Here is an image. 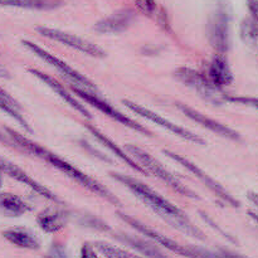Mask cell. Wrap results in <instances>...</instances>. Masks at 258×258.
I'll return each instance as SVG.
<instances>
[{
  "label": "cell",
  "instance_id": "obj_1",
  "mask_svg": "<svg viewBox=\"0 0 258 258\" xmlns=\"http://www.w3.org/2000/svg\"><path fill=\"white\" fill-rule=\"evenodd\" d=\"M5 131L9 135V138L12 139L13 143L17 146H19L20 149L25 150L27 153L32 154V155L37 156V158L42 159L45 163H48L49 165H52L53 168H55L57 170H59L60 173H63L64 175H67L68 178H71L72 180H75L76 183H78L80 185H82L83 188H86L87 190L92 191V193L97 194L98 197L103 198L105 201H107L108 203H111L115 207H121V202L117 197L113 193H111L105 185H102L101 183H98L96 179H93L92 176L87 175L86 173H83L82 170H80L78 168H76L75 165L67 161L66 159H63L62 156L57 155V154L52 153L50 150L45 149L44 146L39 145V144L34 143V141L29 140L25 136H23L22 134H19L18 131L13 130V128L5 127Z\"/></svg>",
  "mask_w": 258,
  "mask_h": 258
},
{
  "label": "cell",
  "instance_id": "obj_2",
  "mask_svg": "<svg viewBox=\"0 0 258 258\" xmlns=\"http://www.w3.org/2000/svg\"><path fill=\"white\" fill-rule=\"evenodd\" d=\"M111 178L115 179L116 181L122 184L123 186L128 189L133 194H135L139 199L144 202L149 208L153 209L155 214H158L161 219L166 218V217H179V216H185L183 211L175 204L171 203L166 198L151 189L146 184L141 183V181L136 180V179L131 178V176L125 175V174L120 173H111Z\"/></svg>",
  "mask_w": 258,
  "mask_h": 258
},
{
  "label": "cell",
  "instance_id": "obj_3",
  "mask_svg": "<svg viewBox=\"0 0 258 258\" xmlns=\"http://www.w3.org/2000/svg\"><path fill=\"white\" fill-rule=\"evenodd\" d=\"M126 153L130 154L131 158L134 160L138 161L146 171H148L149 175H154L158 179H160L163 183H165L166 185L170 186L173 190H175L176 193L181 194V196L186 197L189 199H194V201H199V196L194 190H191L190 188H188L186 185H184L178 178L173 175L158 159L154 158L153 155H150L149 153H146L145 150H143L141 148L136 145H126L125 146Z\"/></svg>",
  "mask_w": 258,
  "mask_h": 258
},
{
  "label": "cell",
  "instance_id": "obj_4",
  "mask_svg": "<svg viewBox=\"0 0 258 258\" xmlns=\"http://www.w3.org/2000/svg\"><path fill=\"white\" fill-rule=\"evenodd\" d=\"M178 82L183 83L189 90L194 91L204 101L212 105H222L226 102V93L217 88L206 75L190 67H179L174 72Z\"/></svg>",
  "mask_w": 258,
  "mask_h": 258
},
{
  "label": "cell",
  "instance_id": "obj_5",
  "mask_svg": "<svg viewBox=\"0 0 258 258\" xmlns=\"http://www.w3.org/2000/svg\"><path fill=\"white\" fill-rule=\"evenodd\" d=\"M22 44L24 45L28 50L34 53V54L37 55L38 58H40L43 62L48 63V64L52 66L53 68H55L60 75H63L67 80H70L71 82H72V85L78 86V87L81 88H85V90L97 95V86H96L92 81L88 80L86 76H83L82 73H80L78 71H76L75 68L71 67L70 64H67V63L63 62L62 59H59L58 57L53 55L52 53L47 52V50L43 49L42 47H39V45L35 44V43L30 42V40H23Z\"/></svg>",
  "mask_w": 258,
  "mask_h": 258
},
{
  "label": "cell",
  "instance_id": "obj_6",
  "mask_svg": "<svg viewBox=\"0 0 258 258\" xmlns=\"http://www.w3.org/2000/svg\"><path fill=\"white\" fill-rule=\"evenodd\" d=\"M71 87H72V92L75 93L77 97H80V100H83L85 102L90 103V106L95 107L96 110H98L100 112H102L103 115L108 116L110 118L115 120L116 122H120L121 125L126 126V127H128L130 130L138 131V133L143 134V135H146V136H151L150 131L146 130V128L144 127L143 125H140L138 121L133 120V118L127 117L126 115H123L122 112H120L117 108L113 107L112 105H110V103H108L107 101L103 100V98L98 97L97 95H95V93L85 90V88H81V87H78V86L72 85V83H71Z\"/></svg>",
  "mask_w": 258,
  "mask_h": 258
},
{
  "label": "cell",
  "instance_id": "obj_7",
  "mask_svg": "<svg viewBox=\"0 0 258 258\" xmlns=\"http://www.w3.org/2000/svg\"><path fill=\"white\" fill-rule=\"evenodd\" d=\"M163 153H164V155H166L168 158H170L171 160H174L175 163L180 164V165L183 166V168H185L189 173L193 174V175L196 176L198 180H201V183H203L204 185H206L207 188H208L209 190H211L212 193H213L214 196L219 199V201L224 202V203L228 204V206H231V207H233V208H239V207H241V203H239V202L237 201V199L234 198V197L232 196V194L229 193V191L227 190V189L224 188L221 183H218L216 179H213L211 175H208V174H207L203 169H201L199 166H197L193 161H190L189 159L184 158V156L179 155V154L173 153V151H170V150H164Z\"/></svg>",
  "mask_w": 258,
  "mask_h": 258
},
{
  "label": "cell",
  "instance_id": "obj_8",
  "mask_svg": "<svg viewBox=\"0 0 258 258\" xmlns=\"http://www.w3.org/2000/svg\"><path fill=\"white\" fill-rule=\"evenodd\" d=\"M207 39L218 54H224L231 47L229 39V15L223 7H218L207 23Z\"/></svg>",
  "mask_w": 258,
  "mask_h": 258
},
{
  "label": "cell",
  "instance_id": "obj_9",
  "mask_svg": "<svg viewBox=\"0 0 258 258\" xmlns=\"http://www.w3.org/2000/svg\"><path fill=\"white\" fill-rule=\"evenodd\" d=\"M122 105L125 106L126 108H128L131 112L136 113V115L140 116V117L146 118V120H149L150 122H153V123H155V125L160 126V127L165 128V130H168L169 133L174 134V135L178 136V138H180V139H183V140L190 141V143L198 144V145H206V141H204L201 136H198L197 134L191 133V131L188 130V128L181 127V126L171 122L170 120L163 117V116H160L159 113L154 112V111L149 110V108L144 107L143 105H139V103L134 102V101H130V100H122Z\"/></svg>",
  "mask_w": 258,
  "mask_h": 258
},
{
  "label": "cell",
  "instance_id": "obj_10",
  "mask_svg": "<svg viewBox=\"0 0 258 258\" xmlns=\"http://www.w3.org/2000/svg\"><path fill=\"white\" fill-rule=\"evenodd\" d=\"M116 214H117V217L121 219V221H123L126 224H128V226L133 227L134 229H136V231H138L140 234H143L145 238L160 244L163 248L168 249V251L170 252H174V253L179 254V256H183L186 258H196L193 249H191V246H183V244L178 243V242L174 241L173 238H169V237L159 233L158 231L150 228L149 226L144 224L143 222L134 218V217L128 216V214L122 213V212H117Z\"/></svg>",
  "mask_w": 258,
  "mask_h": 258
},
{
  "label": "cell",
  "instance_id": "obj_11",
  "mask_svg": "<svg viewBox=\"0 0 258 258\" xmlns=\"http://www.w3.org/2000/svg\"><path fill=\"white\" fill-rule=\"evenodd\" d=\"M35 29L43 37L49 38V39L54 40V42L62 43L66 47L72 48V49L83 53L86 55H90V57L93 58H100V59L106 57V52L102 48L98 47L95 43L90 42V40H86L83 38L78 37V35L71 34V33L49 27H37Z\"/></svg>",
  "mask_w": 258,
  "mask_h": 258
},
{
  "label": "cell",
  "instance_id": "obj_12",
  "mask_svg": "<svg viewBox=\"0 0 258 258\" xmlns=\"http://www.w3.org/2000/svg\"><path fill=\"white\" fill-rule=\"evenodd\" d=\"M175 105H176V107L179 108V111L183 113V115H185L186 117H189L190 120H193L194 122H197L198 125L203 126V127L207 128V130L214 133L216 135H219V136H222V138L227 139V140H231V141H241L242 140V136L239 135L236 130H233V128L228 127V126L223 125V123L218 122V121H216L214 118L208 117V116H206L204 113H201L199 111H197L196 108H193V107H190V106L185 105V103H180V102H176Z\"/></svg>",
  "mask_w": 258,
  "mask_h": 258
},
{
  "label": "cell",
  "instance_id": "obj_13",
  "mask_svg": "<svg viewBox=\"0 0 258 258\" xmlns=\"http://www.w3.org/2000/svg\"><path fill=\"white\" fill-rule=\"evenodd\" d=\"M0 171L7 174V175H9L10 178H13L14 180L27 185L28 188H30L34 193L39 194L43 198L48 199V201L53 202V203L55 204H59V206H63V204H64V202L60 198H58L52 190H49V189L45 188L44 185H42V184L38 183L37 180H34L32 176L28 175L23 169H20L19 166L15 165V164L5 160V159H0Z\"/></svg>",
  "mask_w": 258,
  "mask_h": 258
},
{
  "label": "cell",
  "instance_id": "obj_14",
  "mask_svg": "<svg viewBox=\"0 0 258 258\" xmlns=\"http://www.w3.org/2000/svg\"><path fill=\"white\" fill-rule=\"evenodd\" d=\"M136 14L130 8L116 10L108 17L98 20L93 29L100 34H117L127 30L135 23Z\"/></svg>",
  "mask_w": 258,
  "mask_h": 258
},
{
  "label": "cell",
  "instance_id": "obj_15",
  "mask_svg": "<svg viewBox=\"0 0 258 258\" xmlns=\"http://www.w3.org/2000/svg\"><path fill=\"white\" fill-rule=\"evenodd\" d=\"M28 72L32 73L33 76H35V77H37L40 82H43L44 85H47L48 87H49L50 90L55 93V95L59 96V97L62 98L66 103H67V105H70L71 107L73 108V110H76L77 112H80L81 115H83L86 118H88V120H91V118H92V115H91L90 111H88L87 108H86L85 106L80 102V100H77V98H76L75 96H73L72 93H71L70 91H68L67 88L62 85V83L58 82L55 78L50 77L49 75H47V73L42 72V71H39V70H35V68H29V70H28Z\"/></svg>",
  "mask_w": 258,
  "mask_h": 258
},
{
  "label": "cell",
  "instance_id": "obj_16",
  "mask_svg": "<svg viewBox=\"0 0 258 258\" xmlns=\"http://www.w3.org/2000/svg\"><path fill=\"white\" fill-rule=\"evenodd\" d=\"M207 77L219 90L233 83V72H232L231 64H229L228 59L224 57V54H216L212 58L208 66Z\"/></svg>",
  "mask_w": 258,
  "mask_h": 258
},
{
  "label": "cell",
  "instance_id": "obj_17",
  "mask_svg": "<svg viewBox=\"0 0 258 258\" xmlns=\"http://www.w3.org/2000/svg\"><path fill=\"white\" fill-rule=\"evenodd\" d=\"M71 219V213L60 208H47L37 217V223L45 233H57L62 231Z\"/></svg>",
  "mask_w": 258,
  "mask_h": 258
},
{
  "label": "cell",
  "instance_id": "obj_18",
  "mask_svg": "<svg viewBox=\"0 0 258 258\" xmlns=\"http://www.w3.org/2000/svg\"><path fill=\"white\" fill-rule=\"evenodd\" d=\"M86 128H87V130L90 131L91 134H92L93 138L97 139L98 143H101L103 146H105L106 149H108V150H110L111 153H112L113 155L116 156V158H118V159H120V160H122L123 163L126 164V165L130 166L131 169H134V170L138 171V173L143 174V175H145V176H149L148 171H146L145 169H144L143 166H141L140 164L138 163V161L134 160V159L131 158L130 154L126 153V150L121 149L120 146L117 145V144L113 143V141L111 140L110 138H107V136H106L105 134L101 133V131L98 130V128H96L95 126L90 125V123H87V125H86Z\"/></svg>",
  "mask_w": 258,
  "mask_h": 258
},
{
  "label": "cell",
  "instance_id": "obj_19",
  "mask_svg": "<svg viewBox=\"0 0 258 258\" xmlns=\"http://www.w3.org/2000/svg\"><path fill=\"white\" fill-rule=\"evenodd\" d=\"M115 238L120 241L121 243L126 244L130 248L135 249L139 253L145 256L146 258H170L168 254L164 253L155 243L146 239L140 238V237L133 236L127 233H117L115 234Z\"/></svg>",
  "mask_w": 258,
  "mask_h": 258
},
{
  "label": "cell",
  "instance_id": "obj_20",
  "mask_svg": "<svg viewBox=\"0 0 258 258\" xmlns=\"http://www.w3.org/2000/svg\"><path fill=\"white\" fill-rule=\"evenodd\" d=\"M3 237L9 243L19 247V248L37 251L40 248V242L38 237L33 233L30 229L23 228V227H14L3 232Z\"/></svg>",
  "mask_w": 258,
  "mask_h": 258
},
{
  "label": "cell",
  "instance_id": "obj_21",
  "mask_svg": "<svg viewBox=\"0 0 258 258\" xmlns=\"http://www.w3.org/2000/svg\"><path fill=\"white\" fill-rule=\"evenodd\" d=\"M0 209L8 216L20 217L30 211V206L15 194L0 193Z\"/></svg>",
  "mask_w": 258,
  "mask_h": 258
},
{
  "label": "cell",
  "instance_id": "obj_22",
  "mask_svg": "<svg viewBox=\"0 0 258 258\" xmlns=\"http://www.w3.org/2000/svg\"><path fill=\"white\" fill-rule=\"evenodd\" d=\"M0 4L7 7L24 8L33 10H50L60 5L57 0H0Z\"/></svg>",
  "mask_w": 258,
  "mask_h": 258
},
{
  "label": "cell",
  "instance_id": "obj_23",
  "mask_svg": "<svg viewBox=\"0 0 258 258\" xmlns=\"http://www.w3.org/2000/svg\"><path fill=\"white\" fill-rule=\"evenodd\" d=\"M239 35L241 39L247 45L258 44V23L253 18H244L239 25Z\"/></svg>",
  "mask_w": 258,
  "mask_h": 258
},
{
  "label": "cell",
  "instance_id": "obj_24",
  "mask_svg": "<svg viewBox=\"0 0 258 258\" xmlns=\"http://www.w3.org/2000/svg\"><path fill=\"white\" fill-rule=\"evenodd\" d=\"M75 221L80 226L86 227V228L93 229L97 232H110L111 228L107 223L100 219L98 217L93 216V214L87 213V212H82V213H76L75 214Z\"/></svg>",
  "mask_w": 258,
  "mask_h": 258
},
{
  "label": "cell",
  "instance_id": "obj_25",
  "mask_svg": "<svg viewBox=\"0 0 258 258\" xmlns=\"http://www.w3.org/2000/svg\"><path fill=\"white\" fill-rule=\"evenodd\" d=\"M0 110H2L3 112L7 113V115H9L10 117L14 118V120L17 121V122L24 128V130L32 133V128H30L29 123L25 121V118L23 117V115L20 113V106L14 105V103H12L10 101H8L7 98L0 96Z\"/></svg>",
  "mask_w": 258,
  "mask_h": 258
},
{
  "label": "cell",
  "instance_id": "obj_26",
  "mask_svg": "<svg viewBox=\"0 0 258 258\" xmlns=\"http://www.w3.org/2000/svg\"><path fill=\"white\" fill-rule=\"evenodd\" d=\"M95 247L106 258H141L136 256V254L130 253L128 251H125V249L112 246V244L107 243V242H96Z\"/></svg>",
  "mask_w": 258,
  "mask_h": 258
},
{
  "label": "cell",
  "instance_id": "obj_27",
  "mask_svg": "<svg viewBox=\"0 0 258 258\" xmlns=\"http://www.w3.org/2000/svg\"><path fill=\"white\" fill-rule=\"evenodd\" d=\"M135 5L146 17H154L158 9L155 0H135Z\"/></svg>",
  "mask_w": 258,
  "mask_h": 258
},
{
  "label": "cell",
  "instance_id": "obj_28",
  "mask_svg": "<svg viewBox=\"0 0 258 258\" xmlns=\"http://www.w3.org/2000/svg\"><path fill=\"white\" fill-rule=\"evenodd\" d=\"M199 216H201L202 218H203V221L206 222V223L208 224V226L211 227V228H213L214 231H217V232H218V233H221L222 236H223L224 238L228 239V241H231V242H233V243H236V239H234L233 237L231 236V234L227 233V232L224 231V229L222 228V227H219L218 224H217V222L214 221V219L212 218L211 216H208V214H207L206 212H199Z\"/></svg>",
  "mask_w": 258,
  "mask_h": 258
},
{
  "label": "cell",
  "instance_id": "obj_29",
  "mask_svg": "<svg viewBox=\"0 0 258 258\" xmlns=\"http://www.w3.org/2000/svg\"><path fill=\"white\" fill-rule=\"evenodd\" d=\"M226 102L239 103V105L249 106V107H253L256 108V110H258V98L256 97H244V96L237 97V96L226 95Z\"/></svg>",
  "mask_w": 258,
  "mask_h": 258
},
{
  "label": "cell",
  "instance_id": "obj_30",
  "mask_svg": "<svg viewBox=\"0 0 258 258\" xmlns=\"http://www.w3.org/2000/svg\"><path fill=\"white\" fill-rule=\"evenodd\" d=\"M45 258H70L67 253V249L63 244L53 243L48 251L47 257Z\"/></svg>",
  "mask_w": 258,
  "mask_h": 258
},
{
  "label": "cell",
  "instance_id": "obj_31",
  "mask_svg": "<svg viewBox=\"0 0 258 258\" xmlns=\"http://www.w3.org/2000/svg\"><path fill=\"white\" fill-rule=\"evenodd\" d=\"M80 258H98L97 252H96L95 247L91 243L86 242L82 244L80 251Z\"/></svg>",
  "mask_w": 258,
  "mask_h": 258
},
{
  "label": "cell",
  "instance_id": "obj_32",
  "mask_svg": "<svg viewBox=\"0 0 258 258\" xmlns=\"http://www.w3.org/2000/svg\"><path fill=\"white\" fill-rule=\"evenodd\" d=\"M219 254H221L222 258H249L244 254L237 253V252L232 251V249H227V248H218Z\"/></svg>",
  "mask_w": 258,
  "mask_h": 258
},
{
  "label": "cell",
  "instance_id": "obj_33",
  "mask_svg": "<svg viewBox=\"0 0 258 258\" xmlns=\"http://www.w3.org/2000/svg\"><path fill=\"white\" fill-rule=\"evenodd\" d=\"M247 5H248L252 18L258 23V0H247Z\"/></svg>",
  "mask_w": 258,
  "mask_h": 258
},
{
  "label": "cell",
  "instance_id": "obj_34",
  "mask_svg": "<svg viewBox=\"0 0 258 258\" xmlns=\"http://www.w3.org/2000/svg\"><path fill=\"white\" fill-rule=\"evenodd\" d=\"M158 23L161 28H164L165 30H169V20H168V15L164 10H161L160 13L158 14Z\"/></svg>",
  "mask_w": 258,
  "mask_h": 258
},
{
  "label": "cell",
  "instance_id": "obj_35",
  "mask_svg": "<svg viewBox=\"0 0 258 258\" xmlns=\"http://www.w3.org/2000/svg\"><path fill=\"white\" fill-rule=\"evenodd\" d=\"M82 146H85V148L87 149V151H88V153H92V154H95V155L97 156L98 159H102V160H103V161H106V163H108V161H110V160H108L107 158H106L105 155H103V154L98 153V151L96 150V149H93L92 146H91L90 144H88V143H86V141H82Z\"/></svg>",
  "mask_w": 258,
  "mask_h": 258
},
{
  "label": "cell",
  "instance_id": "obj_36",
  "mask_svg": "<svg viewBox=\"0 0 258 258\" xmlns=\"http://www.w3.org/2000/svg\"><path fill=\"white\" fill-rule=\"evenodd\" d=\"M247 198H248V201L251 202L253 206H256L258 208V193H256V191H249V193L247 194Z\"/></svg>",
  "mask_w": 258,
  "mask_h": 258
},
{
  "label": "cell",
  "instance_id": "obj_37",
  "mask_svg": "<svg viewBox=\"0 0 258 258\" xmlns=\"http://www.w3.org/2000/svg\"><path fill=\"white\" fill-rule=\"evenodd\" d=\"M0 96H3V97H4V98H7L8 101H10V102H12V103H14V105H18V106H19V103H18L17 101H15L14 98H13L12 96H10L9 93L7 92V91H5V90H3L2 87H0Z\"/></svg>",
  "mask_w": 258,
  "mask_h": 258
},
{
  "label": "cell",
  "instance_id": "obj_38",
  "mask_svg": "<svg viewBox=\"0 0 258 258\" xmlns=\"http://www.w3.org/2000/svg\"><path fill=\"white\" fill-rule=\"evenodd\" d=\"M0 77H3V78H9L10 77L9 73H8V71H7V68H5L4 66H2V64H0Z\"/></svg>",
  "mask_w": 258,
  "mask_h": 258
},
{
  "label": "cell",
  "instance_id": "obj_39",
  "mask_svg": "<svg viewBox=\"0 0 258 258\" xmlns=\"http://www.w3.org/2000/svg\"><path fill=\"white\" fill-rule=\"evenodd\" d=\"M2 171H0V188H2Z\"/></svg>",
  "mask_w": 258,
  "mask_h": 258
}]
</instances>
